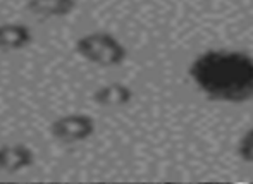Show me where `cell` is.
Instances as JSON below:
<instances>
[{
  "instance_id": "obj_1",
  "label": "cell",
  "mask_w": 253,
  "mask_h": 184,
  "mask_svg": "<svg viewBox=\"0 0 253 184\" xmlns=\"http://www.w3.org/2000/svg\"><path fill=\"white\" fill-rule=\"evenodd\" d=\"M193 74L213 97L241 100L253 93V62L241 54H209L195 64Z\"/></svg>"
},
{
  "instance_id": "obj_2",
  "label": "cell",
  "mask_w": 253,
  "mask_h": 184,
  "mask_svg": "<svg viewBox=\"0 0 253 184\" xmlns=\"http://www.w3.org/2000/svg\"><path fill=\"white\" fill-rule=\"evenodd\" d=\"M76 50L84 59L100 66H117L126 55L123 45L105 33H91L80 38Z\"/></svg>"
},
{
  "instance_id": "obj_3",
  "label": "cell",
  "mask_w": 253,
  "mask_h": 184,
  "mask_svg": "<svg viewBox=\"0 0 253 184\" xmlns=\"http://www.w3.org/2000/svg\"><path fill=\"white\" fill-rule=\"evenodd\" d=\"M52 134L60 141L76 143L90 138L95 131V122L90 115L84 114H69L57 119L50 126Z\"/></svg>"
},
{
  "instance_id": "obj_4",
  "label": "cell",
  "mask_w": 253,
  "mask_h": 184,
  "mask_svg": "<svg viewBox=\"0 0 253 184\" xmlns=\"http://www.w3.org/2000/svg\"><path fill=\"white\" fill-rule=\"evenodd\" d=\"M35 155L24 145H5L0 147V171L2 172H19L21 169H26L33 165Z\"/></svg>"
},
{
  "instance_id": "obj_5",
  "label": "cell",
  "mask_w": 253,
  "mask_h": 184,
  "mask_svg": "<svg viewBox=\"0 0 253 184\" xmlns=\"http://www.w3.org/2000/svg\"><path fill=\"white\" fill-rule=\"evenodd\" d=\"M31 41V31L19 23L0 24V50H21Z\"/></svg>"
},
{
  "instance_id": "obj_6",
  "label": "cell",
  "mask_w": 253,
  "mask_h": 184,
  "mask_svg": "<svg viewBox=\"0 0 253 184\" xmlns=\"http://www.w3.org/2000/svg\"><path fill=\"white\" fill-rule=\"evenodd\" d=\"M76 0H28V10L42 17H60L73 12Z\"/></svg>"
},
{
  "instance_id": "obj_7",
  "label": "cell",
  "mask_w": 253,
  "mask_h": 184,
  "mask_svg": "<svg viewBox=\"0 0 253 184\" xmlns=\"http://www.w3.org/2000/svg\"><path fill=\"white\" fill-rule=\"evenodd\" d=\"M95 102L100 105H123L131 98V93L123 84H109L93 95Z\"/></svg>"
},
{
  "instance_id": "obj_8",
  "label": "cell",
  "mask_w": 253,
  "mask_h": 184,
  "mask_svg": "<svg viewBox=\"0 0 253 184\" xmlns=\"http://www.w3.org/2000/svg\"><path fill=\"white\" fill-rule=\"evenodd\" d=\"M243 153L247 155L248 158H253V133L248 134V138L245 140L243 145Z\"/></svg>"
}]
</instances>
